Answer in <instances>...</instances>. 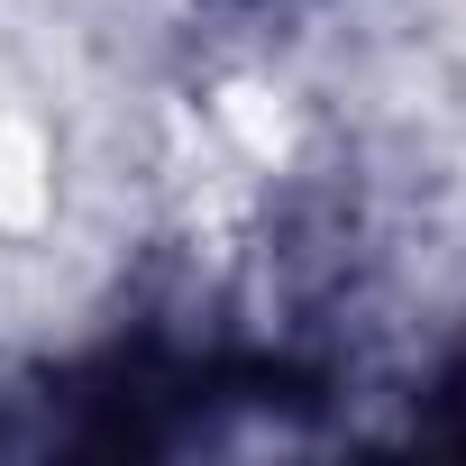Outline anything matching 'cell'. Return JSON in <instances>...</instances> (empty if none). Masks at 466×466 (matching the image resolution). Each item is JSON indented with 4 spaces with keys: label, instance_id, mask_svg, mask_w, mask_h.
I'll use <instances>...</instances> for the list:
<instances>
[{
    "label": "cell",
    "instance_id": "6da1fadb",
    "mask_svg": "<svg viewBox=\"0 0 466 466\" xmlns=\"http://www.w3.org/2000/svg\"><path fill=\"white\" fill-rule=\"evenodd\" d=\"M439 402H448V420H439L430 439H439V448H466V357L439 375Z\"/></svg>",
    "mask_w": 466,
    "mask_h": 466
},
{
    "label": "cell",
    "instance_id": "7a4b0ae2",
    "mask_svg": "<svg viewBox=\"0 0 466 466\" xmlns=\"http://www.w3.org/2000/svg\"><path fill=\"white\" fill-rule=\"evenodd\" d=\"M210 10H228V19H302L320 0H210Z\"/></svg>",
    "mask_w": 466,
    "mask_h": 466
}]
</instances>
